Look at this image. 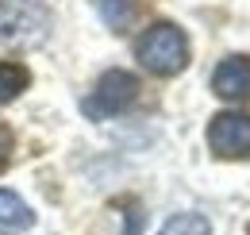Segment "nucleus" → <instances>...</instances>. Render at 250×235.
Listing matches in <instances>:
<instances>
[{"label": "nucleus", "mask_w": 250, "mask_h": 235, "mask_svg": "<svg viewBox=\"0 0 250 235\" xmlns=\"http://www.w3.org/2000/svg\"><path fill=\"white\" fill-rule=\"evenodd\" d=\"M139 62L158 73V77H173L188 66V39L177 24H154L139 39Z\"/></svg>", "instance_id": "obj_1"}, {"label": "nucleus", "mask_w": 250, "mask_h": 235, "mask_svg": "<svg viewBox=\"0 0 250 235\" xmlns=\"http://www.w3.org/2000/svg\"><path fill=\"white\" fill-rule=\"evenodd\" d=\"M50 35V16L27 0L0 4V43L4 47H39Z\"/></svg>", "instance_id": "obj_2"}, {"label": "nucleus", "mask_w": 250, "mask_h": 235, "mask_svg": "<svg viewBox=\"0 0 250 235\" xmlns=\"http://www.w3.org/2000/svg\"><path fill=\"white\" fill-rule=\"evenodd\" d=\"M135 96H139V77L127 73V70H108V73L96 81V89L89 93L85 112L93 119L120 116V112H127V108L135 104Z\"/></svg>", "instance_id": "obj_3"}, {"label": "nucleus", "mask_w": 250, "mask_h": 235, "mask_svg": "<svg viewBox=\"0 0 250 235\" xmlns=\"http://www.w3.org/2000/svg\"><path fill=\"white\" fill-rule=\"evenodd\" d=\"M208 147L219 158H243L250 154V116L243 112H219L208 123Z\"/></svg>", "instance_id": "obj_4"}, {"label": "nucleus", "mask_w": 250, "mask_h": 235, "mask_svg": "<svg viewBox=\"0 0 250 235\" xmlns=\"http://www.w3.org/2000/svg\"><path fill=\"white\" fill-rule=\"evenodd\" d=\"M212 93L219 100H247L250 96V54H231L212 73Z\"/></svg>", "instance_id": "obj_5"}, {"label": "nucleus", "mask_w": 250, "mask_h": 235, "mask_svg": "<svg viewBox=\"0 0 250 235\" xmlns=\"http://www.w3.org/2000/svg\"><path fill=\"white\" fill-rule=\"evenodd\" d=\"M35 224V212L27 208L23 197H16L12 189H0V228L8 232H27Z\"/></svg>", "instance_id": "obj_6"}, {"label": "nucleus", "mask_w": 250, "mask_h": 235, "mask_svg": "<svg viewBox=\"0 0 250 235\" xmlns=\"http://www.w3.org/2000/svg\"><path fill=\"white\" fill-rule=\"evenodd\" d=\"M93 8L112 31H127L139 16V0H93Z\"/></svg>", "instance_id": "obj_7"}, {"label": "nucleus", "mask_w": 250, "mask_h": 235, "mask_svg": "<svg viewBox=\"0 0 250 235\" xmlns=\"http://www.w3.org/2000/svg\"><path fill=\"white\" fill-rule=\"evenodd\" d=\"M27 85H31V73H27V66H20V62H4V58H0V104L16 100V96H20Z\"/></svg>", "instance_id": "obj_8"}, {"label": "nucleus", "mask_w": 250, "mask_h": 235, "mask_svg": "<svg viewBox=\"0 0 250 235\" xmlns=\"http://www.w3.org/2000/svg\"><path fill=\"white\" fill-rule=\"evenodd\" d=\"M158 235H212V228H208L204 216H196V212H181V216L166 220Z\"/></svg>", "instance_id": "obj_9"}, {"label": "nucleus", "mask_w": 250, "mask_h": 235, "mask_svg": "<svg viewBox=\"0 0 250 235\" xmlns=\"http://www.w3.org/2000/svg\"><path fill=\"white\" fill-rule=\"evenodd\" d=\"M12 143H16V139H12V131L0 123V170H4V166H8V158H12Z\"/></svg>", "instance_id": "obj_10"}]
</instances>
